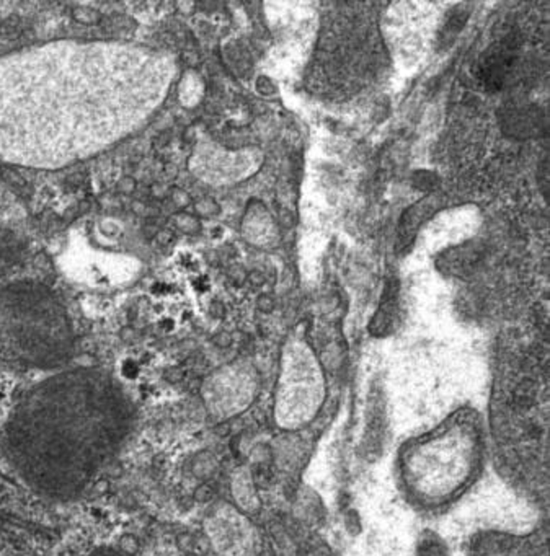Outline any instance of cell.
<instances>
[{
  "label": "cell",
  "mask_w": 550,
  "mask_h": 556,
  "mask_svg": "<svg viewBox=\"0 0 550 556\" xmlns=\"http://www.w3.org/2000/svg\"><path fill=\"white\" fill-rule=\"evenodd\" d=\"M173 59L123 41L59 40L0 58V162L56 170L132 136L167 98Z\"/></svg>",
  "instance_id": "1"
},
{
  "label": "cell",
  "mask_w": 550,
  "mask_h": 556,
  "mask_svg": "<svg viewBox=\"0 0 550 556\" xmlns=\"http://www.w3.org/2000/svg\"><path fill=\"white\" fill-rule=\"evenodd\" d=\"M136 410L119 382L96 367L51 374L13 405L3 429L8 462L35 493L72 499L114 462Z\"/></svg>",
  "instance_id": "2"
},
{
  "label": "cell",
  "mask_w": 550,
  "mask_h": 556,
  "mask_svg": "<svg viewBox=\"0 0 550 556\" xmlns=\"http://www.w3.org/2000/svg\"><path fill=\"white\" fill-rule=\"evenodd\" d=\"M399 478L423 507L445 506L474 483L483 463V428L475 410L464 408L402 447Z\"/></svg>",
  "instance_id": "3"
},
{
  "label": "cell",
  "mask_w": 550,
  "mask_h": 556,
  "mask_svg": "<svg viewBox=\"0 0 550 556\" xmlns=\"http://www.w3.org/2000/svg\"><path fill=\"white\" fill-rule=\"evenodd\" d=\"M0 349L40 369L56 367L71 356L72 322L46 286L13 282L0 290Z\"/></svg>",
  "instance_id": "4"
},
{
  "label": "cell",
  "mask_w": 550,
  "mask_h": 556,
  "mask_svg": "<svg viewBox=\"0 0 550 556\" xmlns=\"http://www.w3.org/2000/svg\"><path fill=\"white\" fill-rule=\"evenodd\" d=\"M325 382L312 358L293 354L284 360L273 401V419L280 429L306 428L320 415Z\"/></svg>",
  "instance_id": "5"
},
{
  "label": "cell",
  "mask_w": 550,
  "mask_h": 556,
  "mask_svg": "<svg viewBox=\"0 0 550 556\" xmlns=\"http://www.w3.org/2000/svg\"><path fill=\"white\" fill-rule=\"evenodd\" d=\"M207 539L223 556H257L260 534L248 514L234 504H219L205 522Z\"/></svg>",
  "instance_id": "6"
},
{
  "label": "cell",
  "mask_w": 550,
  "mask_h": 556,
  "mask_svg": "<svg viewBox=\"0 0 550 556\" xmlns=\"http://www.w3.org/2000/svg\"><path fill=\"white\" fill-rule=\"evenodd\" d=\"M257 385L245 370L225 369L206 380L203 401L212 418L225 421L242 415L255 400Z\"/></svg>",
  "instance_id": "7"
},
{
  "label": "cell",
  "mask_w": 550,
  "mask_h": 556,
  "mask_svg": "<svg viewBox=\"0 0 550 556\" xmlns=\"http://www.w3.org/2000/svg\"><path fill=\"white\" fill-rule=\"evenodd\" d=\"M30 243V219L22 199L0 180V272L22 258Z\"/></svg>",
  "instance_id": "8"
},
{
  "label": "cell",
  "mask_w": 550,
  "mask_h": 556,
  "mask_svg": "<svg viewBox=\"0 0 550 556\" xmlns=\"http://www.w3.org/2000/svg\"><path fill=\"white\" fill-rule=\"evenodd\" d=\"M470 556H549L547 532L529 534L490 530L475 535L469 545Z\"/></svg>",
  "instance_id": "9"
},
{
  "label": "cell",
  "mask_w": 550,
  "mask_h": 556,
  "mask_svg": "<svg viewBox=\"0 0 550 556\" xmlns=\"http://www.w3.org/2000/svg\"><path fill=\"white\" fill-rule=\"evenodd\" d=\"M517 58V46L515 40H501L493 44L483 54L479 66V77L485 89L490 92L500 90L505 85L513 66Z\"/></svg>",
  "instance_id": "10"
},
{
  "label": "cell",
  "mask_w": 550,
  "mask_h": 556,
  "mask_svg": "<svg viewBox=\"0 0 550 556\" xmlns=\"http://www.w3.org/2000/svg\"><path fill=\"white\" fill-rule=\"evenodd\" d=\"M483 258V247L477 242H465L447 248L439 254L436 265L442 275L451 277H467L477 270Z\"/></svg>",
  "instance_id": "11"
},
{
  "label": "cell",
  "mask_w": 550,
  "mask_h": 556,
  "mask_svg": "<svg viewBox=\"0 0 550 556\" xmlns=\"http://www.w3.org/2000/svg\"><path fill=\"white\" fill-rule=\"evenodd\" d=\"M442 202H445V198L441 194H429L405 211L400 219L399 230H397V250H404L413 242L420 227L441 209Z\"/></svg>",
  "instance_id": "12"
},
{
  "label": "cell",
  "mask_w": 550,
  "mask_h": 556,
  "mask_svg": "<svg viewBox=\"0 0 550 556\" xmlns=\"http://www.w3.org/2000/svg\"><path fill=\"white\" fill-rule=\"evenodd\" d=\"M397 309H399V287L395 282H390L386 287L377 312L371 322V331L374 335H384L390 330L397 317Z\"/></svg>",
  "instance_id": "13"
},
{
  "label": "cell",
  "mask_w": 550,
  "mask_h": 556,
  "mask_svg": "<svg viewBox=\"0 0 550 556\" xmlns=\"http://www.w3.org/2000/svg\"><path fill=\"white\" fill-rule=\"evenodd\" d=\"M232 494L235 499L234 506H237L245 514L252 512L258 506V498L255 493V486L252 483L250 471L247 468L235 471L232 478Z\"/></svg>",
  "instance_id": "14"
},
{
  "label": "cell",
  "mask_w": 550,
  "mask_h": 556,
  "mask_svg": "<svg viewBox=\"0 0 550 556\" xmlns=\"http://www.w3.org/2000/svg\"><path fill=\"white\" fill-rule=\"evenodd\" d=\"M506 119L510 121V129L519 132L521 136L526 132L535 131L539 123V118H535V114L531 110H513Z\"/></svg>",
  "instance_id": "15"
},
{
  "label": "cell",
  "mask_w": 550,
  "mask_h": 556,
  "mask_svg": "<svg viewBox=\"0 0 550 556\" xmlns=\"http://www.w3.org/2000/svg\"><path fill=\"white\" fill-rule=\"evenodd\" d=\"M72 18L77 23H80V25L92 26V25H96V23L100 21V13L90 7L78 6V7L72 8Z\"/></svg>",
  "instance_id": "16"
},
{
  "label": "cell",
  "mask_w": 550,
  "mask_h": 556,
  "mask_svg": "<svg viewBox=\"0 0 550 556\" xmlns=\"http://www.w3.org/2000/svg\"><path fill=\"white\" fill-rule=\"evenodd\" d=\"M418 556H446V551L442 548V545L439 544V540L428 537V539L422 540Z\"/></svg>",
  "instance_id": "17"
},
{
  "label": "cell",
  "mask_w": 550,
  "mask_h": 556,
  "mask_svg": "<svg viewBox=\"0 0 550 556\" xmlns=\"http://www.w3.org/2000/svg\"><path fill=\"white\" fill-rule=\"evenodd\" d=\"M89 556H129L126 551L117 548V546L110 545H98L90 551Z\"/></svg>",
  "instance_id": "18"
},
{
  "label": "cell",
  "mask_w": 550,
  "mask_h": 556,
  "mask_svg": "<svg viewBox=\"0 0 550 556\" xmlns=\"http://www.w3.org/2000/svg\"><path fill=\"white\" fill-rule=\"evenodd\" d=\"M540 173L544 175L542 180H540V184H542V191L545 194V198L549 196V160H544L542 166H540Z\"/></svg>",
  "instance_id": "19"
},
{
  "label": "cell",
  "mask_w": 550,
  "mask_h": 556,
  "mask_svg": "<svg viewBox=\"0 0 550 556\" xmlns=\"http://www.w3.org/2000/svg\"><path fill=\"white\" fill-rule=\"evenodd\" d=\"M0 28H2V20H0Z\"/></svg>",
  "instance_id": "20"
}]
</instances>
